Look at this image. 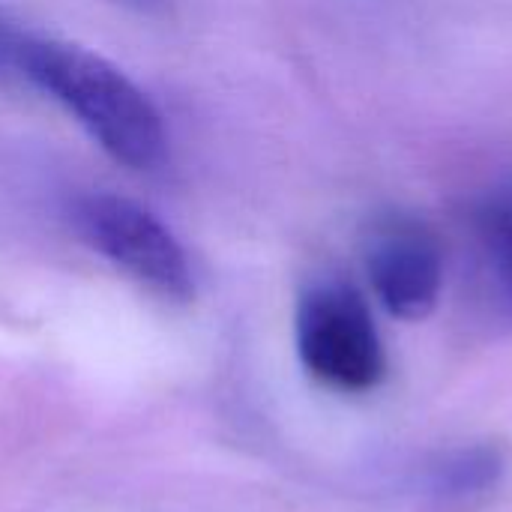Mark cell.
I'll list each match as a JSON object with an SVG mask.
<instances>
[{
  "instance_id": "2",
  "label": "cell",
  "mask_w": 512,
  "mask_h": 512,
  "mask_svg": "<svg viewBox=\"0 0 512 512\" xmlns=\"http://www.w3.org/2000/svg\"><path fill=\"white\" fill-rule=\"evenodd\" d=\"M75 234L141 288L189 303L195 270L177 234L144 204L117 192H84L69 204Z\"/></svg>"
},
{
  "instance_id": "3",
  "label": "cell",
  "mask_w": 512,
  "mask_h": 512,
  "mask_svg": "<svg viewBox=\"0 0 512 512\" xmlns=\"http://www.w3.org/2000/svg\"><path fill=\"white\" fill-rule=\"evenodd\" d=\"M297 354L303 369L339 393H366L387 372L384 345L363 294L342 279H324L297 303Z\"/></svg>"
},
{
  "instance_id": "1",
  "label": "cell",
  "mask_w": 512,
  "mask_h": 512,
  "mask_svg": "<svg viewBox=\"0 0 512 512\" xmlns=\"http://www.w3.org/2000/svg\"><path fill=\"white\" fill-rule=\"evenodd\" d=\"M15 75L51 96L114 162L141 174L165 165L162 111L120 66L96 51L24 33Z\"/></svg>"
},
{
  "instance_id": "6",
  "label": "cell",
  "mask_w": 512,
  "mask_h": 512,
  "mask_svg": "<svg viewBox=\"0 0 512 512\" xmlns=\"http://www.w3.org/2000/svg\"><path fill=\"white\" fill-rule=\"evenodd\" d=\"M483 237L492 246L495 261L501 264L504 276L512 282V201H501L483 210L480 216Z\"/></svg>"
},
{
  "instance_id": "7",
  "label": "cell",
  "mask_w": 512,
  "mask_h": 512,
  "mask_svg": "<svg viewBox=\"0 0 512 512\" xmlns=\"http://www.w3.org/2000/svg\"><path fill=\"white\" fill-rule=\"evenodd\" d=\"M24 33L15 30L6 18H0V75H15V54Z\"/></svg>"
},
{
  "instance_id": "8",
  "label": "cell",
  "mask_w": 512,
  "mask_h": 512,
  "mask_svg": "<svg viewBox=\"0 0 512 512\" xmlns=\"http://www.w3.org/2000/svg\"><path fill=\"white\" fill-rule=\"evenodd\" d=\"M108 3L141 12V15H162L168 9V0H108Z\"/></svg>"
},
{
  "instance_id": "4",
  "label": "cell",
  "mask_w": 512,
  "mask_h": 512,
  "mask_svg": "<svg viewBox=\"0 0 512 512\" xmlns=\"http://www.w3.org/2000/svg\"><path fill=\"white\" fill-rule=\"evenodd\" d=\"M366 270L384 309L402 321L435 312L444 282V255L435 231L414 216H381L366 237Z\"/></svg>"
},
{
  "instance_id": "5",
  "label": "cell",
  "mask_w": 512,
  "mask_h": 512,
  "mask_svg": "<svg viewBox=\"0 0 512 512\" xmlns=\"http://www.w3.org/2000/svg\"><path fill=\"white\" fill-rule=\"evenodd\" d=\"M501 474V459L495 450H468L459 453L453 462H447V468L441 471V489L444 492H480L486 486L495 483V477Z\"/></svg>"
}]
</instances>
